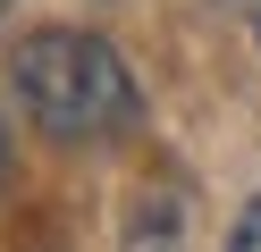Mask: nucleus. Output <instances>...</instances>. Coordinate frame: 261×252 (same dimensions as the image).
<instances>
[{
	"mask_svg": "<svg viewBox=\"0 0 261 252\" xmlns=\"http://www.w3.org/2000/svg\"><path fill=\"white\" fill-rule=\"evenodd\" d=\"M9 93L51 143H101L135 118V67L85 25H42L9 50Z\"/></svg>",
	"mask_w": 261,
	"mask_h": 252,
	"instance_id": "nucleus-1",
	"label": "nucleus"
},
{
	"mask_svg": "<svg viewBox=\"0 0 261 252\" xmlns=\"http://www.w3.org/2000/svg\"><path fill=\"white\" fill-rule=\"evenodd\" d=\"M227 252H261V202L236 218V235H227Z\"/></svg>",
	"mask_w": 261,
	"mask_h": 252,
	"instance_id": "nucleus-2",
	"label": "nucleus"
},
{
	"mask_svg": "<svg viewBox=\"0 0 261 252\" xmlns=\"http://www.w3.org/2000/svg\"><path fill=\"white\" fill-rule=\"evenodd\" d=\"M0 168H9V118H0Z\"/></svg>",
	"mask_w": 261,
	"mask_h": 252,
	"instance_id": "nucleus-3",
	"label": "nucleus"
},
{
	"mask_svg": "<svg viewBox=\"0 0 261 252\" xmlns=\"http://www.w3.org/2000/svg\"><path fill=\"white\" fill-rule=\"evenodd\" d=\"M0 9H9V0H0Z\"/></svg>",
	"mask_w": 261,
	"mask_h": 252,
	"instance_id": "nucleus-4",
	"label": "nucleus"
}]
</instances>
